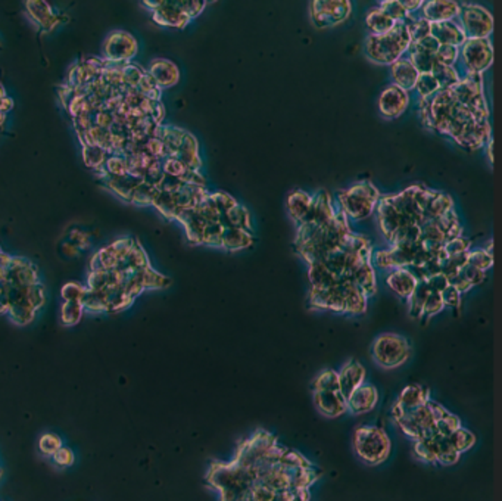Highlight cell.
I'll use <instances>...</instances> for the list:
<instances>
[{
    "mask_svg": "<svg viewBox=\"0 0 502 501\" xmlns=\"http://www.w3.org/2000/svg\"><path fill=\"white\" fill-rule=\"evenodd\" d=\"M321 470L302 453L258 429L236 448L230 461H212L205 482L218 501H309Z\"/></svg>",
    "mask_w": 502,
    "mask_h": 501,
    "instance_id": "cell-1",
    "label": "cell"
},
{
    "mask_svg": "<svg viewBox=\"0 0 502 501\" xmlns=\"http://www.w3.org/2000/svg\"><path fill=\"white\" fill-rule=\"evenodd\" d=\"M411 43V37L404 22H396L395 27L386 34H369L364 50L374 64L391 67L407 55Z\"/></svg>",
    "mask_w": 502,
    "mask_h": 501,
    "instance_id": "cell-2",
    "label": "cell"
},
{
    "mask_svg": "<svg viewBox=\"0 0 502 501\" xmlns=\"http://www.w3.org/2000/svg\"><path fill=\"white\" fill-rule=\"evenodd\" d=\"M353 447L358 459L367 466H380L392 453V441L379 426L362 424L354 431Z\"/></svg>",
    "mask_w": 502,
    "mask_h": 501,
    "instance_id": "cell-3",
    "label": "cell"
},
{
    "mask_svg": "<svg viewBox=\"0 0 502 501\" xmlns=\"http://www.w3.org/2000/svg\"><path fill=\"white\" fill-rule=\"evenodd\" d=\"M380 196L379 189L371 182L362 180L337 193V207L349 220L362 221L374 214Z\"/></svg>",
    "mask_w": 502,
    "mask_h": 501,
    "instance_id": "cell-4",
    "label": "cell"
},
{
    "mask_svg": "<svg viewBox=\"0 0 502 501\" xmlns=\"http://www.w3.org/2000/svg\"><path fill=\"white\" fill-rule=\"evenodd\" d=\"M373 361L383 370H394L404 366L411 357V345L399 333H382L371 345Z\"/></svg>",
    "mask_w": 502,
    "mask_h": 501,
    "instance_id": "cell-5",
    "label": "cell"
},
{
    "mask_svg": "<svg viewBox=\"0 0 502 501\" xmlns=\"http://www.w3.org/2000/svg\"><path fill=\"white\" fill-rule=\"evenodd\" d=\"M152 6L154 19L167 27L184 29L193 18L200 15L207 2H146Z\"/></svg>",
    "mask_w": 502,
    "mask_h": 501,
    "instance_id": "cell-6",
    "label": "cell"
},
{
    "mask_svg": "<svg viewBox=\"0 0 502 501\" xmlns=\"http://www.w3.org/2000/svg\"><path fill=\"white\" fill-rule=\"evenodd\" d=\"M466 39H489L494 33V15L482 5L462 3L455 19Z\"/></svg>",
    "mask_w": 502,
    "mask_h": 501,
    "instance_id": "cell-7",
    "label": "cell"
},
{
    "mask_svg": "<svg viewBox=\"0 0 502 501\" xmlns=\"http://www.w3.org/2000/svg\"><path fill=\"white\" fill-rule=\"evenodd\" d=\"M353 14L348 0H316L309 3V18L316 29L325 30L343 24Z\"/></svg>",
    "mask_w": 502,
    "mask_h": 501,
    "instance_id": "cell-8",
    "label": "cell"
},
{
    "mask_svg": "<svg viewBox=\"0 0 502 501\" xmlns=\"http://www.w3.org/2000/svg\"><path fill=\"white\" fill-rule=\"evenodd\" d=\"M394 422L395 424H398V428L404 432V435L408 436L414 443L437 435L436 420L429 408V404L407 411L404 415L395 418Z\"/></svg>",
    "mask_w": 502,
    "mask_h": 501,
    "instance_id": "cell-9",
    "label": "cell"
},
{
    "mask_svg": "<svg viewBox=\"0 0 502 501\" xmlns=\"http://www.w3.org/2000/svg\"><path fill=\"white\" fill-rule=\"evenodd\" d=\"M458 64L464 72L483 74L494 64V46L489 39H470L460 47Z\"/></svg>",
    "mask_w": 502,
    "mask_h": 501,
    "instance_id": "cell-10",
    "label": "cell"
},
{
    "mask_svg": "<svg viewBox=\"0 0 502 501\" xmlns=\"http://www.w3.org/2000/svg\"><path fill=\"white\" fill-rule=\"evenodd\" d=\"M308 303L314 310H327L345 315V299L341 279L330 287H311Z\"/></svg>",
    "mask_w": 502,
    "mask_h": 501,
    "instance_id": "cell-11",
    "label": "cell"
},
{
    "mask_svg": "<svg viewBox=\"0 0 502 501\" xmlns=\"http://www.w3.org/2000/svg\"><path fill=\"white\" fill-rule=\"evenodd\" d=\"M411 102V93L399 89L398 86L391 84L379 96V111L383 118L396 120L405 114Z\"/></svg>",
    "mask_w": 502,
    "mask_h": 501,
    "instance_id": "cell-12",
    "label": "cell"
},
{
    "mask_svg": "<svg viewBox=\"0 0 502 501\" xmlns=\"http://www.w3.org/2000/svg\"><path fill=\"white\" fill-rule=\"evenodd\" d=\"M429 401H430L429 388H426L419 383L408 385L404 388L403 391H400L399 397L395 401V404L392 407V418L395 419L400 415H404V413H407V411H411L420 406L428 404Z\"/></svg>",
    "mask_w": 502,
    "mask_h": 501,
    "instance_id": "cell-13",
    "label": "cell"
},
{
    "mask_svg": "<svg viewBox=\"0 0 502 501\" xmlns=\"http://www.w3.org/2000/svg\"><path fill=\"white\" fill-rule=\"evenodd\" d=\"M379 390L371 383H364L346 398L348 413L353 416L367 415L379 404Z\"/></svg>",
    "mask_w": 502,
    "mask_h": 501,
    "instance_id": "cell-14",
    "label": "cell"
},
{
    "mask_svg": "<svg viewBox=\"0 0 502 501\" xmlns=\"http://www.w3.org/2000/svg\"><path fill=\"white\" fill-rule=\"evenodd\" d=\"M339 376V392L345 398L353 394L357 388L366 383L367 370L358 360H349L337 372Z\"/></svg>",
    "mask_w": 502,
    "mask_h": 501,
    "instance_id": "cell-15",
    "label": "cell"
},
{
    "mask_svg": "<svg viewBox=\"0 0 502 501\" xmlns=\"http://www.w3.org/2000/svg\"><path fill=\"white\" fill-rule=\"evenodd\" d=\"M314 406L321 416L327 419L341 418L348 413L346 398L339 391L314 392Z\"/></svg>",
    "mask_w": 502,
    "mask_h": 501,
    "instance_id": "cell-16",
    "label": "cell"
},
{
    "mask_svg": "<svg viewBox=\"0 0 502 501\" xmlns=\"http://www.w3.org/2000/svg\"><path fill=\"white\" fill-rule=\"evenodd\" d=\"M460 14V3L453 0H430L424 2L420 9V17L430 24L454 21Z\"/></svg>",
    "mask_w": 502,
    "mask_h": 501,
    "instance_id": "cell-17",
    "label": "cell"
},
{
    "mask_svg": "<svg viewBox=\"0 0 502 501\" xmlns=\"http://www.w3.org/2000/svg\"><path fill=\"white\" fill-rule=\"evenodd\" d=\"M430 35L439 42V45H451L457 47H461L467 40L455 19L430 24Z\"/></svg>",
    "mask_w": 502,
    "mask_h": 501,
    "instance_id": "cell-18",
    "label": "cell"
},
{
    "mask_svg": "<svg viewBox=\"0 0 502 501\" xmlns=\"http://www.w3.org/2000/svg\"><path fill=\"white\" fill-rule=\"evenodd\" d=\"M391 75L395 86L408 93L414 92V87L419 80V71L412 67L411 62L404 56L391 65Z\"/></svg>",
    "mask_w": 502,
    "mask_h": 501,
    "instance_id": "cell-19",
    "label": "cell"
},
{
    "mask_svg": "<svg viewBox=\"0 0 502 501\" xmlns=\"http://www.w3.org/2000/svg\"><path fill=\"white\" fill-rule=\"evenodd\" d=\"M150 77L155 80V83L158 84L159 89H168V87H172L174 84L179 83L180 79V71L177 68V65L172 64L171 61L167 59H156L152 62L149 71Z\"/></svg>",
    "mask_w": 502,
    "mask_h": 501,
    "instance_id": "cell-20",
    "label": "cell"
},
{
    "mask_svg": "<svg viewBox=\"0 0 502 501\" xmlns=\"http://www.w3.org/2000/svg\"><path fill=\"white\" fill-rule=\"evenodd\" d=\"M417 283L419 280L416 279V276L410 271V269L391 270V273H389L386 278V285L391 287V291H394L403 299H408L412 291L416 289Z\"/></svg>",
    "mask_w": 502,
    "mask_h": 501,
    "instance_id": "cell-21",
    "label": "cell"
},
{
    "mask_svg": "<svg viewBox=\"0 0 502 501\" xmlns=\"http://www.w3.org/2000/svg\"><path fill=\"white\" fill-rule=\"evenodd\" d=\"M314 205V196L302 189H295L287 198V209L291 218L298 224L304 223Z\"/></svg>",
    "mask_w": 502,
    "mask_h": 501,
    "instance_id": "cell-22",
    "label": "cell"
},
{
    "mask_svg": "<svg viewBox=\"0 0 502 501\" xmlns=\"http://www.w3.org/2000/svg\"><path fill=\"white\" fill-rule=\"evenodd\" d=\"M343 287V299H345V315L361 316L367 311L369 298L364 295L358 287L348 279H341Z\"/></svg>",
    "mask_w": 502,
    "mask_h": 501,
    "instance_id": "cell-23",
    "label": "cell"
},
{
    "mask_svg": "<svg viewBox=\"0 0 502 501\" xmlns=\"http://www.w3.org/2000/svg\"><path fill=\"white\" fill-rule=\"evenodd\" d=\"M349 280L367 298H371L378 294V279H375V269L373 267L371 262H364V264H361L353 273V276H350Z\"/></svg>",
    "mask_w": 502,
    "mask_h": 501,
    "instance_id": "cell-24",
    "label": "cell"
},
{
    "mask_svg": "<svg viewBox=\"0 0 502 501\" xmlns=\"http://www.w3.org/2000/svg\"><path fill=\"white\" fill-rule=\"evenodd\" d=\"M255 237L252 232L242 229H225L221 239V249L229 253H237V250L248 249L254 245Z\"/></svg>",
    "mask_w": 502,
    "mask_h": 501,
    "instance_id": "cell-25",
    "label": "cell"
},
{
    "mask_svg": "<svg viewBox=\"0 0 502 501\" xmlns=\"http://www.w3.org/2000/svg\"><path fill=\"white\" fill-rule=\"evenodd\" d=\"M221 223L225 229H242L252 232V220H250V214L248 208L242 207L237 202L234 207H232L225 214L221 217Z\"/></svg>",
    "mask_w": 502,
    "mask_h": 501,
    "instance_id": "cell-26",
    "label": "cell"
},
{
    "mask_svg": "<svg viewBox=\"0 0 502 501\" xmlns=\"http://www.w3.org/2000/svg\"><path fill=\"white\" fill-rule=\"evenodd\" d=\"M441 435H435L432 438H426L414 443V454L416 457L429 465H436L439 447H441Z\"/></svg>",
    "mask_w": 502,
    "mask_h": 501,
    "instance_id": "cell-27",
    "label": "cell"
},
{
    "mask_svg": "<svg viewBox=\"0 0 502 501\" xmlns=\"http://www.w3.org/2000/svg\"><path fill=\"white\" fill-rule=\"evenodd\" d=\"M454 208V200L449 195L437 192L435 191L428 207L424 209V218L426 220H436L441 216H444L445 212H448L449 209Z\"/></svg>",
    "mask_w": 502,
    "mask_h": 501,
    "instance_id": "cell-28",
    "label": "cell"
},
{
    "mask_svg": "<svg viewBox=\"0 0 502 501\" xmlns=\"http://www.w3.org/2000/svg\"><path fill=\"white\" fill-rule=\"evenodd\" d=\"M366 24H367V29H369L370 34L380 35V34H386L391 31L395 27L396 22L389 18L380 8H374L367 14Z\"/></svg>",
    "mask_w": 502,
    "mask_h": 501,
    "instance_id": "cell-29",
    "label": "cell"
},
{
    "mask_svg": "<svg viewBox=\"0 0 502 501\" xmlns=\"http://www.w3.org/2000/svg\"><path fill=\"white\" fill-rule=\"evenodd\" d=\"M308 279L311 287H330L339 282L337 276L325 269L323 262H314L308 266Z\"/></svg>",
    "mask_w": 502,
    "mask_h": 501,
    "instance_id": "cell-30",
    "label": "cell"
},
{
    "mask_svg": "<svg viewBox=\"0 0 502 501\" xmlns=\"http://www.w3.org/2000/svg\"><path fill=\"white\" fill-rule=\"evenodd\" d=\"M430 294L429 286L426 282H419L416 289L412 291V294L408 296L407 299V305H408V315L411 319L416 320H421V310L424 305V301L428 298V295Z\"/></svg>",
    "mask_w": 502,
    "mask_h": 501,
    "instance_id": "cell-31",
    "label": "cell"
},
{
    "mask_svg": "<svg viewBox=\"0 0 502 501\" xmlns=\"http://www.w3.org/2000/svg\"><path fill=\"white\" fill-rule=\"evenodd\" d=\"M436 223L439 224V228H441V230L444 232L445 241H451V239H455V237L462 236V225L460 223V218H458L455 208L449 209L448 212H445L444 216L436 218Z\"/></svg>",
    "mask_w": 502,
    "mask_h": 501,
    "instance_id": "cell-32",
    "label": "cell"
},
{
    "mask_svg": "<svg viewBox=\"0 0 502 501\" xmlns=\"http://www.w3.org/2000/svg\"><path fill=\"white\" fill-rule=\"evenodd\" d=\"M430 74L437 81L439 89L441 90H448L449 87L457 84L461 79V71L458 67H446V65H441V64H436V67L433 68V71Z\"/></svg>",
    "mask_w": 502,
    "mask_h": 501,
    "instance_id": "cell-33",
    "label": "cell"
},
{
    "mask_svg": "<svg viewBox=\"0 0 502 501\" xmlns=\"http://www.w3.org/2000/svg\"><path fill=\"white\" fill-rule=\"evenodd\" d=\"M407 55V59L411 62L412 67L419 71V74H430L437 64L435 55L421 52V50L414 49L412 46H410Z\"/></svg>",
    "mask_w": 502,
    "mask_h": 501,
    "instance_id": "cell-34",
    "label": "cell"
},
{
    "mask_svg": "<svg viewBox=\"0 0 502 501\" xmlns=\"http://www.w3.org/2000/svg\"><path fill=\"white\" fill-rule=\"evenodd\" d=\"M403 22L410 33L412 43L430 35V22L417 14H408Z\"/></svg>",
    "mask_w": 502,
    "mask_h": 501,
    "instance_id": "cell-35",
    "label": "cell"
},
{
    "mask_svg": "<svg viewBox=\"0 0 502 501\" xmlns=\"http://www.w3.org/2000/svg\"><path fill=\"white\" fill-rule=\"evenodd\" d=\"M314 392H327V391H339V376L336 370L327 369L320 372L316 379L312 382Z\"/></svg>",
    "mask_w": 502,
    "mask_h": 501,
    "instance_id": "cell-36",
    "label": "cell"
},
{
    "mask_svg": "<svg viewBox=\"0 0 502 501\" xmlns=\"http://www.w3.org/2000/svg\"><path fill=\"white\" fill-rule=\"evenodd\" d=\"M448 440H449L451 445H453L458 451V453L462 456L464 453H467L469 450H471L474 447L476 435L471 431H469L467 428H462V426H461V428L457 429L453 435H451Z\"/></svg>",
    "mask_w": 502,
    "mask_h": 501,
    "instance_id": "cell-37",
    "label": "cell"
},
{
    "mask_svg": "<svg viewBox=\"0 0 502 501\" xmlns=\"http://www.w3.org/2000/svg\"><path fill=\"white\" fill-rule=\"evenodd\" d=\"M439 90V84L435 80V77L432 74H420L419 80L416 83V87H414V92L419 95V99H426V97H432L435 96Z\"/></svg>",
    "mask_w": 502,
    "mask_h": 501,
    "instance_id": "cell-38",
    "label": "cell"
},
{
    "mask_svg": "<svg viewBox=\"0 0 502 501\" xmlns=\"http://www.w3.org/2000/svg\"><path fill=\"white\" fill-rule=\"evenodd\" d=\"M62 445H64V441L55 432H44L39 438V451L44 457H52Z\"/></svg>",
    "mask_w": 502,
    "mask_h": 501,
    "instance_id": "cell-39",
    "label": "cell"
},
{
    "mask_svg": "<svg viewBox=\"0 0 502 501\" xmlns=\"http://www.w3.org/2000/svg\"><path fill=\"white\" fill-rule=\"evenodd\" d=\"M467 264L486 273L494 266V255H489L485 249H470L467 253Z\"/></svg>",
    "mask_w": 502,
    "mask_h": 501,
    "instance_id": "cell-40",
    "label": "cell"
},
{
    "mask_svg": "<svg viewBox=\"0 0 502 501\" xmlns=\"http://www.w3.org/2000/svg\"><path fill=\"white\" fill-rule=\"evenodd\" d=\"M437 64L446 67H457L460 61V47L451 45H441L435 54Z\"/></svg>",
    "mask_w": 502,
    "mask_h": 501,
    "instance_id": "cell-41",
    "label": "cell"
},
{
    "mask_svg": "<svg viewBox=\"0 0 502 501\" xmlns=\"http://www.w3.org/2000/svg\"><path fill=\"white\" fill-rule=\"evenodd\" d=\"M444 308H445V305H444L441 294L430 291V294L424 301V305L421 310V320H429V319L435 317L436 315H439V312L444 311Z\"/></svg>",
    "mask_w": 502,
    "mask_h": 501,
    "instance_id": "cell-42",
    "label": "cell"
},
{
    "mask_svg": "<svg viewBox=\"0 0 502 501\" xmlns=\"http://www.w3.org/2000/svg\"><path fill=\"white\" fill-rule=\"evenodd\" d=\"M83 312H84V308H83L81 303H74V301L64 303V305H62V310H60L62 323L67 326L77 324L81 320Z\"/></svg>",
    "mask_w": 502,
    "mask_h": 501,
    "instance_id": "cell-43",
    "label": "cell"
},
{
    "mask_svg": "<svg viewBox=\"0 0 502 501\" xmlns=\"http://www.w3.org/2000/svg\"><path fill=\"white\" fill-rule=\"evenodd\" d=\"M471 248V241L466 239V237H455V239L446 241L444 244V253L446 254V257H454V255H461L469 253Z\"/></svg>",
    "mask_w": 502,
    "mask_h": 501,
    "instance_id": "cell-44",
    "label": "cell"
},
{
    "mask_svg": "<svg viewBox=\"0 0 502 501\" xmlns=\"http://www.w3.org/2000/svg\"><path fill=\"white\" fill-rule=\"evenodd\" d=\"M461 426H462L461 419L458 416H455L454 413H451V415L448 418H445L444 420L436 422V434L441 436H445V438H449L457 429H460Z\"/></svg>",
    "mask_w": 502,
    "mask_h": 501,
    "instance_id": "cell-45",
    "label": "cell"
},
{
    "mask_svg": "<svg viewBox=\"0 0 502 501\" xmlns=\"http://www.w3.org/2000/svg\"><path fill=\"white\" fill-rule=\"evenodd\" d=\"M380 9L395 22H403L408 15L404 8L400 6L399 0H384V2L380 3Z\"/></svg>",
    "mask_w": 502,
    "mask_h": 501,
    "instance_id": "cell-46",
    "label": "cell"
},
{
    "mask_svg": "<svg viewBox=\"0 0 502 501\" xmlns=\"http://www.w3.org/2000/svg\"><path fill=\"white\" fill-rule=\"evenodd\" d=\"M50 459H52V463L58 469H68L74 465L75 454L70 447L62 445Z\"/></svg>",
    "mask_w": 502,
    "mask_h": 501,
    "instance_id": "cell-47",
    "label": "cell"
},
{
    "mask_svg": "<svg viewBox=\"0 0 502 501\" xmlns=\"http://www.w3.org/2000/svg\"><path fill=\"white\" fill-rule=\"evenodd\" d=\"M62 298L65 299V303L74 301V303H81V299L86 294V287L80 283H67L62 287Z\"/></svg>",
    "mask_w": 502,
    "mask_h": 501,
    "instance_id": "cell-48",
    "label": "cell"
},
{
    "mask_svg": "<svg viewBox=\"0 0 502 501\" xmlns=\"http://www.w3.org/2000/svg\"><path fill=\"white\" fill-rule=\"evenodd\" d=\"M458 274L462 276V278L466 279L473 287L478 286V285H482V283L485 282V279H486V273H485V271H482V270H479V269H476V267H471V266H469V264L464 266V267L458 271Z\"/></svg>",
    "mask_w": 502,
    "mask_h": 501,
    "instance_id": "cell-49",
    "label": "cell"
},
{
    "mask_svg": "<svg viewBox=\"0 0 502 501\" xmlns=\"http://www.w3.org/2000/svg\"><path fill=\"white\" fill-rule=\"evenodd\" d=\"M441 296H442L445 307L460 310V307H461V294L457 289H454L453 286H448L446 289L441 294Z\"/></svg>",
    "mask_w": 502,
    "mask_h": 501,
    "instance_id": "cell-50",
    "label": "cell"
},
{
    "mask_svg": "<svg viewBox=\"0 0 502 501\" xmlns=\"http://www.w3.org/2000/svg\"><path fill=\"white\" fill-rule=\"evenodd\" d=\"M411 46H412L414 49L421 50V52H428V54L435 55V54L437 52L439 46H441V45H439V42H437L436 39H433L432 35H428V37H424V39L419 40V42L411 43Z\"/></svg>",
    "mask_w": 502,
    "mask_h": 501,
    "instance_id": "cell-51",
    "label": "cell"
},
{
    "mask_svg": "<svg viewBox=\"0 0 502 501\" xmlns=\"http://www.w3.org/2000/svg\"><path fill=\"white\" fill-rule=\"evenodd\" d=\"M426 283H428L430 291L437 292V294H442V292L446 289V287L449 286L448 278H446L445 274H442V273L432 276V278H429L428 280H426Z\"/></svg>",
    "mask_w": 502,
    "mask_h": 501,
    "instance_id": "cell-52",
    "label": "cell"
},
{
    "mask_svg": "<svg viewBox=\"0 0 502 501\" xmlns=\"http://www.w3.org/2000/svg\"><path fill=\"white\" fill-rule=\"evenodd\" d=\"M448 282H449V286H453L454 289H457L461 295L469 292V291L471 289V287H473V286H471L466 279H464L462 276H460L458 273L454 274V276H451V278H448Z\"/></svg>",
    "mask_w": 502,
    "mask_h": 501,
    "instance_id": "cell-53",
    "label": "cell"
},
{
    "mask_svg": "<svg viewBox=\"0 0 502 501\" xmlns=\"http://www.w3.org/2000/svg\"><path fill=\"white\" fill-rule=\"evenodd\" d=\"M428 404H429V408H430L432 415H433V418H435V420H436V422H439V420H444L445 418H448V416L451 415V411H449V410H446L442 404L436 403V401H433V399H430Z\"/></svg>",
    "mask_w": 502,
    "mask_h": 501,
    "instance_id": "cell-54",
    "label": "cell"
},
{
    "mask_svg": "<svg viewBox=\"0 0 502 501\" xmlns=\"http://www.w3.org/2000/svg\"><path fill=\"white\" fill-rule=\"evenodd\" d=\"M400 2V6L404 8V10L407 12V14H417V12H420L421 6H423V0H416V2H411V0H399Z\"/></svg>",
    "mask_w": 502,
    "mask_h": 501,
    "instance_id": "cell-55",
    "label": "cell"
},
{
    "mask_svg": "<svg viewBox=\"0 0 502 501\" xmlns=\"http://www.w3.org/2000/svg\"><path fill=\"white\" fill-rule=\"evenodd\" d=\"M494 139H491V141H489L487 143H486V152H487V158H489V161H491V164H494Z\"/></svg>",
    "mask_w": 502,
    "mask_h": 501,
    "instance_id": "cell-56",
    "label": "cell"
}]
</instances>
